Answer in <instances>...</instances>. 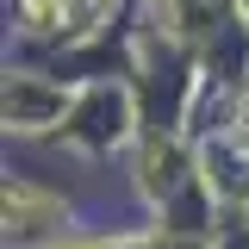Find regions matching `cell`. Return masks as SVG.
I'll use <instances>...</instances> for the list:
<instances>
[{"label":"cell","instance_id":"cell-1","mask_svg":"<svg viewBox=\"0 0 249 249\" xmlns=\"http://www.w3.org/2000/svg\"><path fill=\"white\" fill-rule=\"evenodd\" d=\"M56 199L50 193H37L31 181H6V224L13 231H44V224H56Z\"/></svg>","mask_w":249,"mask_h":249},{"label":"cell","instance_id":"cell-2","mask_svg":"<svg viewBox=\"0 0 249 249\" xmlns=\"http://www.w3.org/2000/svg\"><path fill=\"white\" fill-rule=\"evenodd\" d=\"M13 6H19V25L37 31V37L69 25V0H13Z\"/></svg>","mask_w":249,"mask_h":249},{"label":"cell","instance_id":"cell-4","mask_svg":"<svg viewBox=\"0 0 249 249\" xmlns=\"http://www.w3.org/2000/svg\"><path fill=\"white\" fill-rule=\"evenodd\" d=\"M44 249H100V243H44Z\"/></svg>","mask_w":249,"mask_h":249},{"label":"cell","instance_id":"cell-3","mask_svg":"<svg viewBox=\"0 0 249 249\" xmlns=\"http://www.w3.org/2000/svg\"><path fill=\"white\" fill-rule=\"evenodd\" d=\"M231 143H237V150L249 156V100L237 106V119H231Z\"/></svg>","mask_w":249,"mask_h":249}]
</instances>
